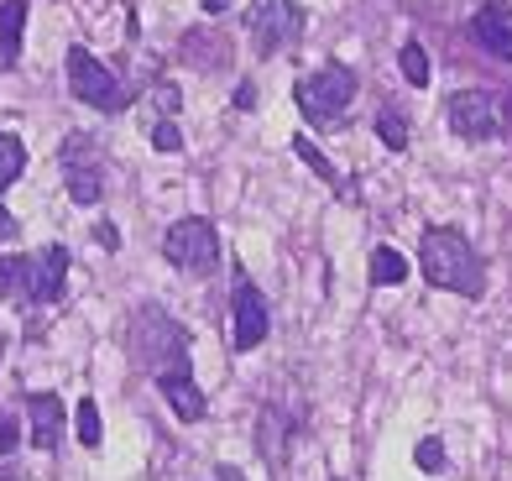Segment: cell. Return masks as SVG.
<instances>
[{
	"instance_id": "obj_6",
	"label": "cell",
	"mask_w": 512,
	"mask_h": 481,
	"mask_svg": "<svg viewBox=\"0 0 512 481\" xmlns=\"http://www.w3.org/2000/svg\"><path fill=\"white\" fill-rule=\"evenodd\" d=\"M68 89H74V100H79V105L100 110V116H121V110L131 105L126 84L115 79L110 68L84 48V42H74V48H68Z\"/></svg>"
},
{
	"instance_id": "obj_18",
	"label": "cell",
	"mask_w": 512,
	"mask_h": 481,
	"mask_svg": "<svg viewBox=\"0 0 512 481\" xmlns=\"http://www.w3.org/2000/svg\"><path fill=\"white\" fill-rule=\"evenodd\" d=\"M21 173H27V142L16 131H0V189H11Z\"/></svg>"
},
{
	"instance_id": "obj_26",
	"label": "cell",
	"mask_w": 512,
	"mask_h": 481,
	"mask_svg": "<svg viewBox=\"0 0 512 481\" xmlns=\"http://www.w3.org/2000/svg\"><path fill=\"white\" fill-rule=\"evenodd\" d=\"M21 445V429H16V419H0V461Z\"/></svg>"
},
{
	"instance_id": "obj_14",
	"label": "cell",
	"mask_w": 512,
	"mask_h": 481,
	"mask_svg": "<svg viewBox=\"0 0 512 481\" xmlns=\"http://www.w3.org/2000/svg\"><path fill=\"white\" fill-rule=\"evenodd\" d=\"M288 434H293V419L283 408H262V419H256V450L267 455L272 471L288 466Z\"/></svg>"
},
{
	"instance_id": "obj_22",
	"label": "cell",
	"mask_w": 512,
	"mask_h": 481,
	"mask_svg": "<svg viewBox=\"0 0 512 481\" xmlns=\"http://www.w3.org/2000/svg\"><path fill=\"white\" fill-rule=\"evenodd\" d=\"M377 136H382L387 152H408V116H403L398 105H382L377 110Z\"/></svg>"
},
{
	"instance_id": "obj_19",
	"label": "cell",
	"mask_w": 512,
	"mask_h": 481,
	"mask_svg": "<svg viewBox=\"0 0 512 481\" xmlns=\"http://www.w3.org/2000/svg\"><path fill=\"white\" fill-rule=\"evenodd\" d=\"M74 429H79V445H84V450H100V445H105V419H100V403H95V398H79Z\"/></svg>"
},
{
	"instance_id": "obj_2",
	"label": "cell",
	"mask_w": 512,
	"mask_h": 481,
	"mask_svg": "<svg viewBox=\"0 0 512 481\" xmlns=\"http://www.w3.org/2000/svg\"><path fill=\"white\" fill-rule=\"evenodd\" d=\"M356 89H361L356 68L324 63V68H314V74H304L293 84V105H298V116H304L314 131H340L345 121H351Z\"/></svg>"
},
{
	"instance_id": "obj_20",
	"label": "cell",
	"mask_w": 512,
	"mask_h": 481,
	"mask_svg": "<svg viewBox=\"0 0 512 481\" xmlns=\"http://www.w3.org/2000/svg\"><path fill=\"white\" fill-rule=\"evenodd\" d=\"M398 68H403V84H413V89H429V79H434V68H429V53H424V42H403V53H398Z\"/></svg>"
},
{
	"instance_id": "obj_16",
	"label": "cell",
	"mask_w": 512,
	"mask_h": 481,
	"mask_svg": "<svg viewBox=\"0 0 512 481\" xmlns=\"http://www.w3.org/2000/svg\"><path fill=\"white\" fill-rule=\"evenodd\" d=\"M293 152H298V163H304L309 173H319V178H324V183H330V189H335L340 199H356V183H351V178H340V173H335V163H330V157H324V152H319V142H309V136H304V131H298V136H293Z\"/></svg>"
},
{
	"instance_id": "obj_30",
	"label": "cell",
	"mask_w": 512,
	"mask_h": 481,
	"mask_svg": "<svg viewBox=\"0 0 512 481\" xmlns=\"http://www.w3.org/2000/svg\"><path fill=\"white\" fill-rule=\"evenodd\" d=\"M215 481H246V476H241L236 466H220V471H215Z\"/></svg>"
},
{
	"instance_id": "obj_31",
	"label": "cell",
	"mask_w": 512,
	"mask_h": 481,
	"mask_svg": "<svg viewBox=\"0 0 512 481\" xmlns=\"http://www.w3.org/2000/svg\"><path fill=\"white\" fill-rule=\"evenodd\" d=\"M225 6H230V0H204V11H209V16H220Z\"/></svg>"
},
{
	"instance_id": "obj_17",
	"label": "cell",
	"mask_w": 512,
	"mask_h": 481,
	"mask_svg": "<svg viewBox=\"0 0 512 481\" xmlns=\"http://www.w3.org/2000/svg\"><path fill=\"white\" fill-rule=\"evenodd\" d=\"M371 288H398V283H408V257L398 246H377L371 251Z\"/></svg>"
},
{
	"instance_id": "obj_11",
	"label": "cell",
	"mask_w": 512,
	"mask_h": 481,
	"mask_svg": "<svg viewBox=\"0 0 512 481\" xmlns=\"http://www.w3.org/2000/svg\"><path fill=\"white\" fill-rule=\"evenodd\" d=\"M68 267H74V257H68V246H42L27 257V304H58V293L68 283Z\"/></svg>"
},
{
	"instance_id": "obj_21",
	"label": "cell",
	"mask_w": 512,
	"mask_h": 481,
	"mask_svg": "<svg viewBox=\"0 0 512 481\" xmlns=\"http://www.w3.org/2000/svg\"><path fill=\"white\" fill-rule=\"evenodd\" d=\"M147 110H152L147 121H178V110H183L178 84H173V79H157V84L147 89Z\"/></svg>"
},
{
	"instance_id": "obj_8",
	"label": "cell",
	"mask_w": 512,
	"mask_h": 481,
	"mask_svg": "<svg viewBox=\"0 0 512 481\" xmlns=\"http://www.w3.org/2000/svg\"><path fill=\"white\" fill-rule=\"evenodd\" d=\"M445 121L460 142H497L502 136V105L486 89H455L445 100Z\"/></svg>"
},
{
	"instance_id": "obj_13",
	"label": "cell",
	"mask_w": 512,
	"mask_h": 481,
	"mask_svg": "<svg viewBox=\"0 0 512 481\" xmlns=\"http://www.w3.org/2000/svg\"><path fill=\"white\" fill-rule=\"evenodd\" d=\"M27 419H32V445L37 450H58L63 440V398L58 393H32L27 398Z\"/></svg>"
},
{
	"instance_id": "obj_9",
	"label": "cell",
	"mask_w": 512,
	"mask_h": 481,
	"mask_svg": "<svg viewBox=\"0 0 512 481\" xmlns=\"http://www.w3.org/2000/svg\"><path fill=\"white\" fill-rule=\"evenodd\" d=\"M230 314H236V351H256L272 330V309L262 299V288H256L246 272H236V288H230Z\"/></svg>"
},
{
	"instance_id": "obj_10",
	"label": "cell",
	"mask_w": 512,
	"mask_h": 481,
	"mask_svg": "<svg viewBox=\"0 0 512 481\" xmlns=\"http://www.w3.org/2000/svg\"><path fill=\"white\" fill-rule=\"evenodd\" d=\"M157 382V393L162 403L178 414V424H199L209 414V403H204V387L194 382V361H178V366H162V372H152Z\"/></svg>"
},
{
	"instance_id": "obj_24",
	"label": "cell",
	"mask_w": 512,
	"mask_h": 481,
	"mask_svg": "<svg viewBox=\"0 0 512 481\" xmlns=\"http://www.w3.org/2000/svg\"><path fill=\"white\" fill-rule=\"evenodd\" d=\"M147 142L157 152H183V131H178V121H147Z\"/></svg>"
},
{
	"instance_id": "obj_29",
	"label": "cell",
	"mask_w": 512,
	"mask_h": 481,
	"mask_svg": "<svg viewBox=\"0 0 512 481\" xmlns=\"http://www.w3.org/2000/svg\"><path fill=\"white\" fill-rule=\"evenodd\" d=\"M16 231H21V225H16V215L6 210V204H0V241H16Z\"/></svg>"
},
{
	"instance_id": "obj_23",
	"label": "cell",
	"mask_w": 512,
	"mask_h": 481,
	"mask_svg": "<svg viewBox=\"0 0 512 481\" xmlns=\"http://www.w3.org/2000/svg\"><path fill=\"white\" fill-rule=\"evenodd\" d=\"M0 299L27 304V257H0Z\"/></svg>"
},
{
	"instance_id": "obj_32",
	"label": "cell",
	"mask_w": 512,
	"mask_h": 481,
	"mask_svg": "<svg viewBox=\"0 0 512 481\" xmlns=\"http://www.w3.org/2000/svg\"><path fill=\"white\" fill-rule=\"evenodd\" d=\"M502 121H507V131H512V95L502 100Z\"/></svg>"
},
{
	"instance_id": "obj_7",
	"label": "cell",
	"mask_w": 512,
	"mask_h": 481,
	"mask_svg": "<svg viewBox=\"0 0 512 481\" xmlns=\"http://www.w3.org/2000/svg\"><path fill=\"white\" fill-rule=\"evenodd\" d=\"M162 262H173L178 272H215L220 267V231L204 215H183L162 231Z\"/></svg>"
},
{
	"instance_id": "obj_15",
	"label": "cell",
	"mask_w": 512,
	"mask_h": 481,
	"mask_svg": "<svg viewBox=\"0 0 512 481\" xmlns=\"http://www.w3.org/2000/svg\"><path fill=\"white\" fill-rule=\"evenodd\" d=\"M21 37H27V0H0V68L21 58Z\"/></svg>"
},
{
	"instance_id": "obj_1",
	"label": "cell",
	"mask_w": 512,
	"mask_h": 481,
	"mask_svg": "<svg viewBox=\"0 0 512 481\" xmlns=\"http://www.w3.org/2000/svg\"><path fill=\"white\" fill-rule=\"evenodd\" d=\"M418 272H424L429 288L460 293V299H481L486 293L481 251L471 246L465 231H455V225H429L424 231V241H418Z\"/></svg>"
},
{
	"instance_id": "obj_3",
	"label": "cell",
	"mask_w": 512,
	"mask_h": 481,
	"mask_svg": "<svg viewBox=\"0 0 512 481\" xmlns=\"http://www.w3.org/2000/svg\"><path fill=\"white\" fill-rule=\"evenodd\" d=\"M246 32H251L256 58H277V53H288L293 42H304L309 16H304V6H298V0H251Z\"/></svg>"
},
{
	"instance_id": "obj_28",
	"label": "cell",
	"mask_w": 512,
	"mask_h": 481,
	"mask_svg": "<svg viewBox=\"0 0 512 481\" xmlns=\"http://www.w3.org/2000/svg\"><path fill=\"white\" fill-rule=\"evenodd\" d=\"M236 110H256V84H251V79L236 84Z\"/></svg>"
},
{
	"instance_id": "obj_27",
	"label": "cell",
	"mask_w": 512,
	"mask_h": 481,
	"mask_svg": "<svg viewBox=\"0 0 512 481\" xmlns=\"http://www.w3.org/2000/svg\"><path fill=\"white\" fill-rule=\"evenodd\" d=\"M95 236H100V246H105V251H121V225L100 220V225H95Z\"/></svg>"
},
{
	"instance_id": "obj_25",
	"label": "cell",
	"mask_w": 512,
	"mask_h": 481,
	"mask_svg": "<svg viewBox=\"0 0 512 481\" xmlns=\"http://www.w3.org/2000/svg\"><path fill=\"white\" fill-rule=\"evenodd\" d=\"M413 461L424 466V471H445V445H439V440H418Z\"/></svg>"
},
{
	"instance_id": "obj_4",
	"label": "cell",
	"mask_w": 512,
	"mask_h": 481,
	"mask_svg": "<svg viewBox=\"0 0 512 481\" xmlns=\"http://www.w3.org/2000/svg\"><path fill=\"white\" fill-rule=\"evenodd\" d=\"M131 361H142L147 372H162V366H178V361H194L189 356V330L173 325L162 309H142L131 319Z\"/></svg>"
},
{
	"instance_id": "obj_12",
	"label": "cell",
	"mask_w": 512,
	"mask_h": 481,
	"mask_svg": "<svg viewBox=\"0 0 512 481\" xmlns=\"http://www.w3.org/2000/svg\"><path fill=\"white\" fill-rule=\"evenodd\" d=\"M471 42L481 53H492L502 63H512V6L507 0H486L471 16Z\"/></svg>"
},
{
	"instance_id": "obj_5",
	"label": "cell",
	"mask_w": 512,
	"mask_h": 481,
	"mask_svg": "<svg viewBox=\"0 0 512 481\" xmlns=\"http://www.w3.org/2000/svg\"><path fill=\"white\" fill-rule=\"evenodd\" d=\"M58 168H63V189L74 204H100L105 199V152L89 131H68L58 147Z\"/></svg>"
}]
</instances>
